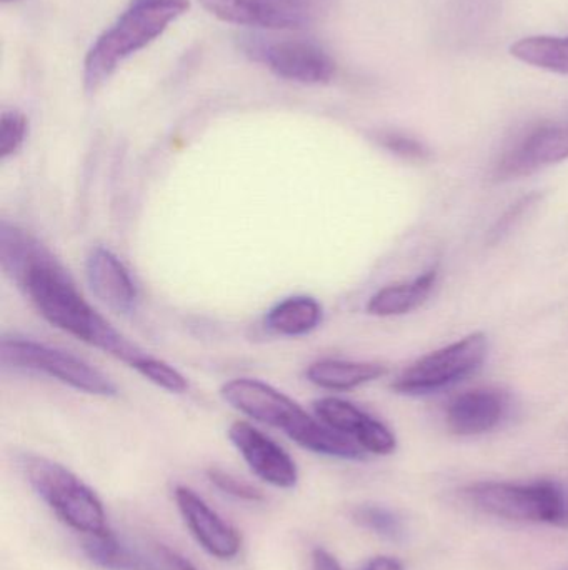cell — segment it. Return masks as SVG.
I'll use <instances>...</instances> for the list:
<instances>
[{
    "mask_svg": "<svg viewBox=\"0 0 568 570\" xmlns=\"http://www.w3.org/2000/svg\"><path fill=\"white\" fill-rule=\"evenodd\" d=\"M487 354L489 338L482 332H474L419 358L392 382V389L410 397L437 394L479 371Z\"/></svg>",
    "mask_w": 568,
    "mask_h": 570,
    "instance_id": "cell-7",
    "label": "cell"
},
{
    "mask_svg": "<svg viewBox=\"0 0 568 570\" xmlns=\"http://www.w3.org/2000/svg\"><path fill=\"white\" fill-rule=\"evenodd\" d=\"M29 134V119L20 110H3L0 119V157L2 160L16 156L22 149Z\"/></svg>",
    "mask_w": 568,
    "mask_h": 570,
    "instance_id": "cell-22",
    "label": "cell"
},
{
    "mask_svg": "<svg viewBox=\"0 0 568 570\" xmlns=\"http://www.w3.org/2000/svg\"><path fill=\"white\" fill-rule=\"evenodd\" d=\"M510 53L520 62L568 76V37H526L510 47Z\"/></svg>",
    "mask_w": 568,
    "mask_h": 570,
    "instance_id": "cell-20",
    "label": "cell"
},
{
    "mask_svg": "<svg viewBox=\"0 0 568 570\" xmlns=\"http://www.w3.org/2000/svg\"><path fill=\"white\" fill-rule=\"evenodd\" d=\"M229 439L260 481L286 491L296 488L299 482L296 461L269 435L249 422L239 421L230 425Z\"/></svg>",
    "mask_w": 568,
    "mask_h": 570,
    "instance_id": "cell-11",
    "label": "cell"
},
{
    "mask_svg": "<svg viewBox=\"0 0 568 570\" xmlns=\"http://www.w3.org/2000/svg\"><path fill=\"white\" fill-rule=\"evenodd\" d=\"M242 50L250 59L290 82L319 86L330 82L336 76L337 66L332 57L310 40H272L250 36L243 37Z\"/></svg>",
    "mask_w": 568,
    "mask_h": 570,
    "instance_id": "cell-8",
    "label": "cell"
},
{
    "mask_svg": "<svg viewBox=\"0 0 568 570\" xmlns=\"http://www.w3.org/2000/svg\"><path fill=\"white\" fill-rule=\"evenodd\" d=\"M160 559H162L163 564L167 566L170 570H199L189 559L183 558V556L177 554L172 549L160 548Z\"/></svg>",
    "mask_w": 568,
    "mask_h": 570,
    "instance_id": "cell-27",
    "label": "cell"
},
{
    "mask_svg": "<svg viewBox=\"0 0 568 570\" xmlns=\"http://www.w3.org/2000/svg\"><path fill=\"white\" fill-rule=\"evenodd\" d=\"M362 570H403V566L397 559L379 556V558L370 559Z\"/></svg>",
    "mask_w": 568,
    "mask_h": 570,
    "instance_id": "cell-29",
    "label": "cell"
},
{
    "mask_svg": "<svg viewBox=\"0 0 568 570\" xmlns=\"http://www.w3.org/2000/svg\"><path fill=\"white\" fill-rule=\"evenodd\" d=\"M82 548L87 559L103 570H170L123 544L113 532L102 538H86Z\"/></svg>",
    "mask_w": 568,
    "mask_h": 570,
    "instance_id": "cell-19",
    "label": "cell"
},
{
    "mask_svg": "<svg viewBox=\"0 0 568 570\" xmlns=\"http://www.w3.org/2000/svg\"><path fill=\"white\" fill-rule=\"evenodd\" d=\"M19 2V0H2V3H16Z\"/></svg>",
    "mask_w": 568,
    "mask_h": 570,
    "instance_id": "cell-30",
    "label": "cell"
},
{
    "mask_svg": "<svg viewBox=\"0 0 568 570\" xmlns=\"http://www.w3.org/2000/svg\"><path fill=\"white\" fill-rule=\"evenodd\" d=\"M510 409L509 395L499 389H474L447 407V425L456 435L472 438L499 428Z\"/></svg>",
    "mask_w": 568,
    "mask_h": 570,
    "instance_id": "cell-15",
    "label": "cell"
},
{
    "mask_svg": "<svg viewBox=\"0 0 568 570\" xmlns=\"http://www.w3.org/2000/svg\"><path fill=\"white\" fill-rule=\"evenodd\" d=\"M439 271L429 269L410 283L386 285L367 302V312L376 317H399L419 308L432 294Z\"/></svg>",
    "mask_w": 568,
    "mask_h": 570,
    "instance_id": "cell-17",
    "label": "cell"
},
{
    "mask_svg": "<svg viewBox=\"0 0 568 570\" xmlns=\"http://www.w3.org/2000/svg\"><path fill=\"white\" fill-rule=\"evenodd\" d=\"M312 570H343L336 558L326 549H313Z\"/></svg>",
    "mask_w": 568,
    "mask_h": 570,
    "instance_id": "cell-28",
    "label": "cell"
},
{
    "mask_svg": "<svg viewBox=\"0 0 568 570\" xmlns=\"http://www.w3.org/2000/svg\"><path fill=\"white\" fill-rule=\"evenodd\" d=\"M466 498L486 514L507 521L568 528V489L560 482H477L466 489Z\"/></svg>",
    "mask_w": 568,
    "mask_h": 570,
    "instance_id": "cell-5",
    "label": "cell"
},
{
    "mask_svg": "<svg viewBox=\"0 0 568 570\" xmlns=\"http://www.w3.org/2000/svg\"><path fill=\"white\" fill-rule=\"evenodd\" d=\"M352 519L360 528L380 535V538L389 539V541H402L406 535L402 519L390 511L377 504H362L353 509Z\"/></svg>",
    "mask_w": 568,
    "mask_h": 570,
    "instance_id": "cell-21",
    "label": "cell"
},
{
    "mask_svg": "<svg viewBox=\"0 0 568 570\" xmlns=\"http://www.w3.org/2000/svg\"><path fill=\"white\" fill-rule=\"evenodd\" d=\"M207 478L212 482V485H216L220 492L230 495V498L239 499V501L243 502H253V504L263 501L262 492L257 491L249 482L242 481V479L236 478V475L222 471V469H209Z\"/></svg>",
    "mask_w": 568,
    "mask_h": 570,
    "instance_id": "cell-24",
    "label": "cell"
},
{
    "mask_svg": "<svg viewBox=\"0 0 568 570\" xmlns=\"http://www.w3.org/2000/svg\"><path fill=\"white\" fill-rule=\"evenodd\" d=\"M223 22L262 30H300L319 12L317 0H199Z\"/></svg>",
    "mask_w": 568,
    "mask_h": 570,
    "instance_id": "cell-9",
    "label": "cell"
},
{
    "mask_svg": "<svg viewBox=\"0 0 568 570\" xmlns=\"http://www.w3.org/2000/svg\"><path fill=\"white\" fill-rule=\"evenodd\" d=\"M323 307L310 295H293L269 308L263 325L267 331L282 337H302L322 324Z\"/></svg>",
    "mask_w": 568,
    "mask_h": 570,
    "instance_id": "cell-18",
    "label": "cell"
},
{
    "mask_svg": "<svg viewBox=\"0 0 568 570\" xmlns=\"http://www.w3.org/2000/svg\"><path fill=\"white\" fill-rule=\"evenodd\" d=\"M568 159V122H549L530 129L496 166L499 180L520 179L542 167Z\"/></svg>",
    "mask_w": 568,
    "mask_h": 570,
    "instance_id": "cell-10",
    "label": "cell"
},
{
    "mask_svg": "<svg viewBox=\"0 0 568 570\" xmlns=\"http://www.w3.org/2000/svg\"><path fill=\"white\" fill-rule=\"evenodd\" d=\"M90 291L117 314L129 315L139 305V287L126 264L107 247L90 250L86 261Z\"/></svg>",
    "mask_w": 568,
    "mask_h": 570,
    "instance_id": "cell-14",
    "label": "cell"
},
{
    "mask_svg": "<svg viewBox=\"0 0 568 570\" xmlns=\"http://www.w3.org/2000/svg\"><path fill=\"white\" fill-rule=\"evenodd\" d=\"M313 414L333 431L356 442L366 454L389 455L397 449L393 432L352 402L339 397L317 399Z\"/></svg>",
    "mask_w": 568,
    "mask_h": 570,
    "instance_id": "cell-13",
    "label": "cell"
},
{
    "mask_svg": "<svg viewBox=\"0 0 568 570\" xmlns=\"http://www.w3.org/2000/svg\"><path fill=\"white\" fill-rule=\"evenodd\" d=\"M537 200H539V196H537V194H532V196H527L524 197L522 200H519V203H517L516 206H514L512 209H510L509 213H507L506 216L499 220L496 229H494L492 236L496 237V239H499L502 234H506L507 230H510L512 223H517V220H519L520 217L526 214V210H529L530 207L536 206Z\"/></svg>",
    "mask_w": 568,
    "mask_h": 570,
    "instance_id": "cell-26",
    "label": "cell"
},
{
    "mask_svg": "<svg viewBox=\"0 0 568 570\" xmlns=\"http://www.w3.org/2000/svg\"><path fill=\"white\" fill-rule=\"evenodd\" d=\"M387 368L377 362L322 358L307 368V381L326 391L347 392L370 384L386 375Z\"/></svg>",
    "mask_w": 568,
    "mask_h": 570,
    "instance_id": "cell-16",
    "label": "cell"
},
{
    "mask_svg": "<svg viewBox=\"0 0 568 570\" xmlns=\"http://www.w3.org/2000/svg\"><path fill=\"white\" fill-rule=\"evenodd\" d=\"M177 509L197 544L219 561H232L242 549V535L186 485L173 491Z\"/></svg>",
    "mask_w": 568,
    "mask_h": 570,
    "instance_id": "cell-12",
    "label": "cell"
},
{
    "mask_svg": "<svg viewBox=\"0 0 568 570\" xmlns=\"http://www.w3.org/2000/svg\"><path fill=\"white\" fill-rule=\"evenodd\" d=\"M0 263L53 327L112 355L137 371L149 357L99 314L73 284L62 264L27 230L3 220L0 226Z\"/></svg>",
    "mask_w": 568,
    "mask_h": 570,
    "instance_id": "cell-1",
    "label": "cell"
},
{
    "mask_svg": "<svg viewBox=\"0 0 568 570\" xmlns=\"http://www.w3.org/2000/svg\"><path fill=\"white\" fill-rule=\"evenodd\" d=\"M0 357L6 368L47 375L83 394L96 397H116L119 394L117 385L89 362L32 338L3 337Z\"/></svg>",
    "mask_w": 568,
    "mask_h": 570,
    "instance_id": "cell-6",
    "label": "cell"
},
{
    "mask_svg": "<svg viewBox=\"0 0 568 570\" xmlns=\"http://www.w3.org/2000/svg\"><path fill=\"white\" fill-rule=\"evenodd\" d=\"M136 372L156 384L157 387L172 392V394H183L189 389V382L176 367L167 364L162 358L153 357V355H149Z\"/></svg>",
    "mask_w": 568,
    "mask_h": 570,
    "instance_id": "cell-23",
    "label": "cell"
},
{
    "mask_svg": "<svg viewBox=\"0 0 568 570\" xmlns=\"http://www.w3.org/2000/svg\"><path fill=\"white\" fill-rule=\"evenodd\" d=\"M227 404L253 421L279 429L300 448L326 458L360 461L366 452L346 435L310 415L289 395L259 379L240 377L220 389Z\"/></svg>",
    "mask_w": 568,
    "mask_h": 570,
    "instance_id": "cell-2",
    "label": "cell"
},
{
    "mask_svg": "<svg viewBox=\"0 0 568 570\" xmlns=\"http://www.w3.org/2000/svg\"><path fill=\"white\" fill-rule=\"evenodd\" d=\"M377 140L383 149L389 150L393 156L402 157V159L423 160L430 156V150L427 149L426 144L403 132H396V130L380 132Z\"/></svg>",
    "mask_w": 568,
    "mask_h": 570,
    "instance_id": "cell-25",
    "label": "cell"
},
{
    "mask_svg": "<svg viewBox=\"0 0 568 570\" xmlns=\"http://www.w3.org/2000/svg\"><path fill=\"white\" fill-rule=\"evenodd\" d=\"M20 468L32 491L67 528L86 538L112 532L99 495L72 471L39 455H26Z\"/></svg>",
    "mask_w": 568,
    "mask_h": 570,
    "instance_id": "cell-4",
    "label": "cell"
},
{
    "mask_svg": "<svg viewBox=\"0 0 568 570\" xmlns=\"http://www.w3.org/2000/svg\"><path fill=\"white\" fill-rule=\"evenodd\" d=\"M189 0H130L119 19L103 30L83 60V86L97 92L117 67L146 49L189 10Z\"/></svg>",
    "mask_w": 568,
    "mask_h": 570,
    "instance_id": "cell-3",
    "label": "cell"
}]
</instances>
